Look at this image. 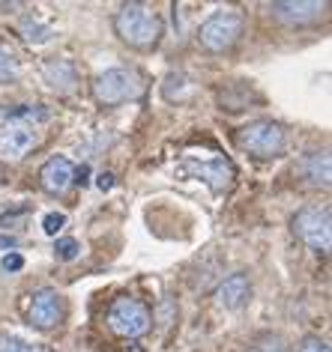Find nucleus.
<instances>
[{
	"instance_id": "9b49d317",
	"label": "nucleus",
	"mask_w": 332,
	"mask_h": 352,
	"mask_svg": "<svg viewBox=\"0 0 332 352\" xmlns=\"http://www.w3.org/2000/svg\"><path fill=\"white\" fill-rule=\"evenodd\" d=\"M329 6L326 3H318V0H291V3H273L269 12L273 19L284 21V24H311L318 21Z\"/></svg>"
},
{
	"instance_id": "20e7f679",
	"label": "nucleus",
	"mask_w": 332,
	"mask_h": 352,
	"mask_svg": "<svg viewBox=\"0 0 332 352\" xmlns=\"http://www.w3.org/2000/svg\"><path fill=\"white\" fill-rule=\"evenodd\" d=\"M293 233L314 251L332 248V209L329 206H305L293 215Z\"/></svg>"
},
{
	"instance_id": "4468645a",
	"label": "nucleus",
	"mask_w": 332,
	"mask_h": 352,
	"mask_svg": "<svg viewBox=\"0 0 332 352\" xmlns=\"http://www.w3.org/2000/svg\"><path fill=\"white\" fill-rule=\"evenodd\" d=\"M329 167H332L329 153H309L296 164V173H300L311 188H329Z\"/></svg>"
},
{
	"instance_id": "5701e85b",
	"label": "nucleus",
	"mask_w": 332,
	"mask_h": 352,
	"mask_svg": "<svg viewBox=\"0 0 332 352\" xmlns=\"http://www.w3.org/2000/svg\"><path fill=\"white\" fill-rule=\"evenodd\" d=\"M111 186H114V176H111V173H102V176H99V188L108 191Z\"/></svg>"
},
{
	"instance_id": "f8f14e48",
	"label": "nucleus",
	"mask_w": 332,
	"mask_h": 352,
	"mask_svg": "<svg viewBox=\"0 0 332 352\" xmlns=\"http://www.w3.org/2000/svg\"><path fill=\"white\" fill-rule=\"evenodd\" d=\"M216 298L222 307H228V311H237L251 298V280L246 272H237V275L225 278L222 284L216 287Z\"/></svg>"
},
{
	"instance_id": "aec40b11",
	"label": "nucleus",
	"mask_w": 332,
	"mask_h": 352,
	"mask_svg": "<svg viewBox=\"0 0 332 352\" xmlns=\"http://www.w3.org/2000/svg\"><path fill=\"white\" fill-rule=\"evenodd\" d=\"M63 227H66V215L63 212H48L45 218H42V230H45L48 236H57Z\"/></svg>"
},
{
	"instance_id": "ddd939ff",
	"label": "nucleus",
	"mask_w": 332,
	"mask_h": 352,
	"mask_svg": "<svg viewBox=\"0 0 332 352\" xmlns=\"http://www.w3.org/2000/svg\"><path fill=\"white\" fill-rule=\"evenodd\" d=\"M42 78H45V84L57 93H72L78 87V69L72 60H48V63L42 66Z\"/></svg>"
},
{
	"instance_id": "6e6552de",
	"label": "nucleus",
	"mask_w": 332,
	"mask_h": 352,
	"mask_svg": "<svg viewBox=\"0 0 332 352\" xmlns=\"http://www.w3.org/2000/svg\"><path fill=\"white\" fill-rule=\"evenodd\" d=\"M63 316H66V302L57 289H39V293H33L30 307H28V320L33 329H42V331L54 329V325L63 322Z\"/></svg>"
},
{
	"instance_id": "39448f33",
	"label": "nucleus",
	"mask_w": 332,
	"mask_h": 352,
	"mask_svg": "<svg viewBox=\"0 0 332 352\" xmlns=\"http://www.w3.org/2000/svg\"><path fill=\"white\" fill-rule=\"evenodd\" d=\"M246 30V21H242L240 12H213L209 19L200 24L198 30V42L204 45L207 51H228L231 45H237V39L242 36Z\"/></svg>"
},
{
	"instance_id": "412c9836",
	"label": "nucleus",
	"mask_w": 332,
	"mask_h": 352,
	"mask_svg": "<svg viewBox=\"0 0 332 352\" xmlns=\"http://www.w3.org/2000/svg\"><path fill=\"white\" fill-rule=\"evenodd\" d=\"M0 269L3 272H21L24 269V257L21 254H15V251H10L3 260H0Z\"/></svg>"
},
{
	"instance_id": "7ed1b4c3",
	"label": "nucleus",
	"mask_w": 332,
	"mask_h": 352,
	"mask_svg": "<svg viewBox=\"0 0 332 352\" xmlns=\"http://www.w3.org/2000/svg\"><path fill=\"white\" fill-rule=\"evenodd\" d=\"M284 144H287L284 129L273 120L249 122V126L240 129V135H237V146L255 158H276L284 149Z\"/></svg>"
},
{
	"instance_id": "b1692460",
	"label": "nucleus",
	"mask_w": 332,
	"mask_h": 352,
	"mask_svg": "<svg viewBox=\"0 0 332 352\" xmlns=\"http://www.w3.org/2000/svg\"><path fill=\"white\" fill-rule=\"evenodd\" d=\"M87 176H90V167H78V170H75V182H81V186H84V182H87Z\"/></svg>"
},
{
	"instance_id": "0eeeda50",
	"label": "nucleus",
	"mask_w": 332,
	"mask_h": 352,
	"mask_svg": "<svg viewBox=\"0 0 332 352\" xmlns=\"http://www.w3.org/2000/svg\"><path fill=\"white\" fill-rule=\"evenodd\" d=\"M37 144H39V135L33 122L19 120V117H10L6 122H0V162L19 164Z\"/></svg>"
},
{
	"instance_id": "f03ea898",
	"label": "nucleus",
	"mask_w": 332,
	"mask_h": 352,
	"mask_svg": "<svg viewBox=\"0 0 332 352\" xmlns=\"http://www.w3.org/2000/svg\"><path fill=\"white\" fill-rule=\"evenodd\" d=\"M144 93V81L135 69H108L93 81V99L102 108H114V104L132 102Z\"/></svg>"
},
{
	"instance_id": "2eb2a0df",
	"label": "nucleus",
	"mask_w": 332,
	"mask_h": 352,
	"mask_svg": "<svg viewBox=\"0 0 332 352\" xmlns=\"http://www.w3.org/2000/svg\"><path fill=\"white\" fill-rule=\"evenodd\" d=\"M19 72H21L19 57H15L6 45H0V84H12V81H19Z\"/></svg>"
},
{
	"instance_id": "6ab92c4d",
	"label": "nucleus",
	"mask_w": 332,
	"mask_h": 352,
	"mask_svg": "<svg viewBox=\"0 0 332 352\" xmlns=\"http://www.w3.org/2000/svg\"><path fill=\"white\" fill-rule=\"evenodd\" d=\"M0 352H42V346L21 338H0Z\"/></svg>"
},
{
	"instance_id": "f3484780",
	"label": "nucleus",
	"mask_w": 332,
	"mask_h": 352,
	"mask_svg": "<svg viewBox=\"0 0 332 352\" xmlns=\"http://www.w3.org/2000/svg\"><path fill=\"white\" fill-rule=\"evenodd\" d=\"M21 33H24V39H28V42H33V45H42V42L51 39V30L42 28L39 21H24L21 24Z\"/></svg>"
},
{
	"instance_id": "393cba45",
	"label": "nucleus",
	"mask_w": 332,
	"mask_h": 352,
	"mask_svg": "<svg viewBox=\"0 0 332 352\" xmlns=\"http://www.w3.org/2000/svg\"><path fill=\"white\" fill-rule=\"evenodd\" d=\"M0 245L6 248V245H15V239H6V236H0Z\"/></svg>"
},
{
	"instance_id": "4be33fe9",
	"label": "nucleus",
	"mask_w": 332,
	"mask_h": 352,
	"mask_svg": "<svg viewBox=\"0 0 332 352\" xmlns=\"http://www.w3.org/2000/svg\"><path fill=\"white\" fill-rule=\"evenodd\" d=\"M300 352H329V343L320 340V338H305Z\"/></svg>"
},
{
	"instance_id": "dca6fc26",
	"label": "nucleus",
	"mask_w": 332,
	"mask_h": 352,
	"mask_svg": "<svg viewBox=\"0 0 332 352\" xmlns=\"http://www.w3.org/2000/svg\"><path fill=\"white\" fill-rule=\"evenodd\" d=\"M249 352H291V346H287L284 338H278V334H260V338L251 340Z\"/></svg>"
},
{
	"instance_id": "1a4fd4ad",
	"label": "nucleus",
	"mask_w": 332,
	"mask_h": 352,
	"mask_svg": "<svg viewBox=\"0 0 332 352\" xmlns=\"http://www.w3.org/2000/svg\"><path fill=\"white\" fill-rule=\"evenodd\" d=\"M183 170H186L189 176H195V179H204L207 186L216 191V195L228 191L231 182H234V176H237V170H234V164L228 162V158H209V162L186 158V162H183Z\"/></svg>"
},
{
	"instance_id": "a211bd4d",
	"label": "nucleus",
	"mask_w": 332,
	"mask_h": 352,
	"mask_svg": "<svg viewBox=\"0 0 332 352\" xmlns=\"http://www.w3.org/2000/svg\"><path fill=\"white\" fill-rule=\"evenodd\" d=\"M54 254H57V260H63V263H69V260H75L78 254H81V245H78V239H57V245H54Z\"/></svg>"
},
{
	"instance_id": "9d476101",
	"label": "nucleus",
	"mask_w": 332,
	"mask_h": 352,
	"mask_svg": "<svg viewBox=\"0 0 332 352\" xmlns=\"http://www.w3.org/2000/svg\"><path fill=\"white\" fill-rule=\"evenodd\" d=\"M72 182H75V167H72L69 158L54 155V158H48V162L42 164L39 186L45 188L48 195H66V191L72 188Z\"/></svg>"
},
{
	"instance_id": "f257e3e1",
	"label": "nucleus",
	"mask_w": 332,
	"mask_h": 352,
	"mask_svg": "<svg viewBox=\"0 0 332 352\" xmlns=\"http://www.w3.org/2000/svg\"><path fill=\"white\" fill-rule=\"evenodd\" d=\"M114 30L117 36L132 48H153L162 39V21L159 15L150 12L141 3H126L114 15Z\"/></svg>"
},
{
	"instance_id": "423d86ee",
	"label": "nucleus",
	"mask_w": 332,
	"mask_h": 352,
	"mask_svg": "<svg viewBox=\"0 0 332 352\" xmlns=\"http://www.w3.org/2000/svg\"><path fill=\"white\" fill-rule=\"evenodd\" d=\"M108 325L120 338H141V334L150 331L153 314L147 311V305H141L138 298L120 296V298H114V305L108 307Z\"/></svg>"
}]
</instances>
